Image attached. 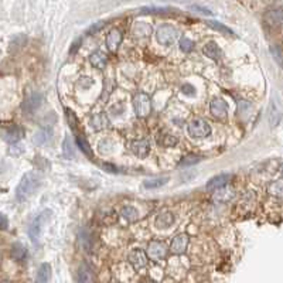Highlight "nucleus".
<instances>
[{
  "label": "nucleus",
  "mask_w": 283,
  "mask_h": 283,
  "mask_svg": "<svg viewBox=\"0 0 283 283\" xmlns=\"http://www.w3.org/2000/svg\"><path fill=\"white\" fill-rule=\"evenodd\" d=\"M187 132L193 139H204L211 134V126L204 119H193L187 126Z\"/></svg>",
  "instance_id": "6"
},
{
  "label": "nucleus",
  "mask_w": 283,
  "mask_h": 283,
  "mask_svg": "<svg viewBox=\"0 0 283 283\" xmlns=\"http://www.w3.org/2000/svg\"><path fill=\"white\" fill-rule=\"evenodd\" d=\"M77 145H78V148L82 150V153H84V155L88 156L89 159H92V157H93V153H92L91 146L88 145V142L85 140L82 136H77Z\"/></svg>",
  "instance_id": "34"
},
{
  "label": "nucleus",
  "mask_w": 283,
  "mask_h": 283,
  "mask_svg": "<svg viewBox=\"0 0 283 283\" xmlns=\"http://www.w3.org/2000/svg\"><path fill=\"white\" fill-rule=\"evenodd\" d=\"M0 283H10V282H7V280H3V282H0Z\"/></svg>",
  "instance_id": "46"
},
{
  "label": "nucleus",
  "mask_w": 283,
  "mask_h": 283,
  "mask_svg": "<svg viewBox=\"0 0 283 283\" xmlns=\"http://www.w3.org/2000/svg\"><path fill=\"white\" fill-rule=\"evenodd\" d=\"M178 38V30L171 24H162L156 30V40L162 45H171Z\"/></svg>",
  "instance_id": "5"
},
{
  "label": "nucleus",
  "mask_w": 283,
  "mask_h": 283,
  "mask_svg": "<svg viewBox=\"0 0 283 283\" xmlns=\"http://www.w3.org/2000/svg\"><path fill=\"white\" fill-rule=\"evenodd\" d=\"M203 53L208 58H211L214 61H219L222 58V50L219 49V45L215 41H208L203 47Z\"/></svg>",
  "instance_id": "18"
},
{
  "label": "nucleus",
  "mask_w": 283,
  "mask_h": 283,
  "mask_svg": "<svg viewBox=\"0 0 283 283\" xmlns=\"http://www.w3.org/2000/svg\"><path fill=\"white\" fill-rule=\"evenodd\" d=\"M132 102H133L134 113L139 118H148L152 112V101L149 98L148 93H143V92L136 93L132 99Z\"/></svg>",
  "instance_id": "4"
},
{
  "label": "nucleus",
  "mask_w": 283,
  "mask_h": 283,
  "mask_svg": "<svg viewBox=\"0 0 283 283\" xmlns=\"http://www.w3.org/2000/svg\"><path fill=\"white\" fill-rule=\"evenodd\" d=\"M109 125H111V122H109V118L106 113H97L92 116L91 126L95 130H104L106 127H109Z\"/></svg>",
  "instance_id": "20"
},
{
  "label": "nucleus",
  "mask_w": 283,
  "mask_h": 283,
  "mask_svg": "<svg viewBox=\"0 0 283 283\" xmlns=\"http://www.w3.org/2000/svg\"><path fill=\"white\" fill-rule=\"evenodd\" d=\"M77 283H97V275L88 263L79 265L77 270Z\"/></svg>",
  "instance_id": "13"
},
{
  "label": "nucleus",
  "mask_w": 283,
  "mask_h": 283,
  "mask_svg": "<svg viewBox=\"0 0 283 283\" xmlns=\"http://www.w3.org/2000/svg\"><path fill=\"white\" fill-rule=\"evenodd\" d=\"M89 63H91L92 67L102 70V68H105L106 64H108V57L102 51H95L89 56Z\"/></svg>",
  "instance_id": "23"
},
{
  "label": "nucleus",
  "mask_w": 283,
  "mask_h": 283,
  "mask_svg": "<svg viewBox=\"0 0 283 283\" xmlns=\"http://www.w3.org/2000/svg\"><path fill=\"white\" fill-rule=\"evenodd\" d=\"M51 139H53V130L50 127H45V129H40L34 134L33 142H34L35 146H45L51 142Z\"/></svg>",
  "instance_id": "19"
},
{
  "label": "nucleus",
  "mask_w": 283,
  "mask_h": 283,
  "mask_svg": "<svg viewBox=\"0 0 283 283\" xmlns=\"http://www.w3.org/2000/svg\"><path fill=\"white\" fill-rule=\"evenodd\" d=\"M268 193L272 196V197L283 198V178L275 180L273 183L269 184Z\"/></svg>",
  "instance_id": "26"
},
{
  "label": "nucleus",
  "mask_w": 283,
  "mask_h": 283,
  "mask_svg": "<svg viewBox=\"0 0 283 283\" xmlns=\"http://www.w3.org/2000/svg\"><path fill=\"white\" fill-rule=\"evenodd\" d=\"M63 156L65 159H74L75 157V148L70 136H67L63 142Z\"/></svg>",
  "instance_id": "28"
},
{
  "label": "nucleus",
  "mask_w": 283,
  "mask_h": 283,
  "mask_svg": "<svg viewBox=\"0 0 283 283\" xmlns=\"http://www.w3.org/2000/svg\"><path fill=\"white\" fill-rule=\"evenodd\" d=\"M51 273H53V270H51V265L47 263V262L41 263V266H40L38 270H37L35 283H49L50 279H51Z\"/></svg>",
  "instance_id": "22"
},
{
  "label": "nucleus",
  "mask_w": 283,
  "mask_h": 283,
  "mask_svg": "<svg viewBox=\"0 0 283 283\" xmlns=\"http://www.w3.org/2000/svg\"><path fill=\"white\" fill-rule=\"evenodd\" d=\"M203 157L198 155H188L185 156L184 159H181V162H180V166H191V164H196L201 160Z\"/></svg>",
  "instance_id": "36"
},
{
  "label": "nucleus",
  "mask_w": 283,
  "mask_h": 283,
  "mask_svg": "<svg viewBox=\"0 0 283 283\" xmlns=\"http://www.w3.org/2000/svg\"><path fill=\"white\" fill-rule=\"evenodd\" d=\"M270 51H272V54H273V56H275L276 61H277V63H280V64H282L283 57L280 56V53H277V47H272V50H270Z\"/></svg>",
  "instance_id": "41"
},
{
  "label": "nucleus",
  "mask_w": 283,
  "mask_h": 283,
  "mask_svg": "<svg viewBox=\"0 0 283 283\" xmlns=\"http://www.w3.org/2000/svg\"><path fill=\"white\" fill-rule=\"evenodd\" d=\"M178 45H180L181 51H184V53H190V51H193V49H194V41L190 40L188 37H181L180 41H178Z\"/></svg>",
  "instance_id": "35"
},
{
  "label": "nucleus",
  "mask_w": 283,
  "mask_h": 283,
  "mask_svg": "<svg viewBox=\"0 0 283 283\" xmlns=\"http://www.w3.org/2000/svg\"><path fill=\"white\" fill-rule=\"evenodd\" d=\"M265 20L270 26H283V7H277V9H272L268 13L265 14Z\"/></svg>",
  "instance_id": "17"
},
{
  "label": "nucleus",
  "mask_w": 283,
  "mask_h": 283,
  "mask_svg": "<svg viewBox=\"0 0 283 283\" xmlns=\"http://www.w3.org/2000/svg\"><path fill=\"white\" fill-rule=\"evenodd\" d=\"M231 174H226V173H222V174H218V176L212 177L211 180L207 183V190L210 191H214V190H218V188H222V187H225L228 185V183L231 181Z\"/></svg>",
  "instance_id": "14"
},
{
  "label": "nucleus",
  "mask_w": 283,
  "mask_h": 283,
  "mask_svg": "<svg viewBox=\"0 0 283 283\" xmlns=\"http://www.w3.org/2000/svg\"><path fill=\"white\" fill-rule=\"evenodd\" d=\"M188 235L187 233H178L176 235L171 244H170V252L173 255H183L185 251H187V247H188Z\"/></svg>",
  "instance_id": "11"
},
{
  "label": "nucleus",
  "mask_w": 283,
  "mask_h": 283,
  "mask_svg": "<svg viewBox=\"0 0 283 283\" xmlns=\"http://www.w3.org/2000/svg\"><path fill=\"white\" fill-rule=\"evenodd\" d=\"M9 228V219L5 214L0 212V231H6Z\"/></svg>",
  "instance_id": "38"
},
{
  "label": "nucleus",
  "mask_w": 283,
  "mask_h": 283,
  "mask_svg": "<svg viewBox=\"0 0 283 283\" xmlns=\"http://www.w3.org/2000/svg\"><path fill=\"white\" fill-rule=\"evenodd\" d=\"M159 143L162 146H164V148H173V146H176L177 143H178V139H177L176 136H173V134L163 133L159 136Z\"/></svg>",
  "instance_id": "31"
},
{
  "label": "nucleus",
  "mask_w": 283,
  "mask_h": 283,
  "mask_svg": "<svg viewBox=\"0 0 283 283\" xmlns=\"http://www.w3.org/2000/svg\"><path fill=\"white\" fill-rule=\"evenodd\" d=\"M50 217H51V211L45 210V211H42L41 214H38V215L31 221L30 226H28V237H30L31 242L35 244V245L38 244L42 228H44V225L49 222Z\"/></svg>",
  "instance_id": "2"
},
{
  "label": "nucleus",
  "mask_w": 283,
  "mask_h": 283,
  "mask_svg": "<svg viewBox=\"0 0 283 283\" xmlns=\"http://www.w3.org/2000/svg\"><path fill=\"white\" fill-rule=\"evenodd\" d=\"M269 125L272 127H276L283 116V99L279 93H273V97L270 98V104H269Z\"/></svg>",
  "instance_id": "3"
},
{
  "label": "nucleus",
  "mask_w": 283,
  "mask_h": 283,
  "mask_svg": "<svg viewBox=\"0 0 283 283\" xmlns=\"http://www.w3.org/2000/svg\"><path fill=\"white\" fill-rule=\"evenodd\" d=\"M104 169L108 170V171H112V173H118V169L112 164H104Z\"/></svg>",
  "instance_id": "42"
},
{
  "label": "nucleus",
  "mask_w": 283,
  "mask_h": 283,
  "mask_svg": "<svg viewBox=\"0 0 283 283\" xmlns=\"http://www.w3.org/2000/svg\"><path fill=\"white\" fill-rule=\"evenodd\" d=\"M207 23V26L208 27L214 28V30H217L219 33H224L226 35H233V31L231 30L229 27H226L225 24H222V23H219V21H215V20H210V21H205Z\"/></svg>",
  "instance_id": "32"
},
{
  "label": "nucleus",
  "mask_w": 283,
  "mask_h": 283,
  "mask_svg": "<svg viewBox=\"0 0 283 283\" xmlns=\"http://www.w3.org/2000/svg\"><path fill=\"white\" fill-rule=\"evenodd\" d=\"M169 177H156V178H149V180H145L143 181V187L148 188V190H152V188H159V187H163L164 184L169 183Z\"/></svg>",
  "instance_id": "25"
},
{
  "label": "nucleus",
  "mask_w": 283,
  "mask_h": 283,
  "mask_svg": "<svg viewBox=\"0 0 283 283\" xmlns=\"http://www.w3.org/2000/svg\"><path fill=\"white\" fill-rule=\"evenodd\" d=\"M173 2H188V0H173Z\"/></svg>",
  "instance_id": "44"
},
{
  "label": "nucleus",
  "mask_w": 283,
  "mask_h": 283,
  "mask_svg": "<svg viewBox=\"0 0 283 283\" xmlns=\"http://www.w3.org/2000/svg\"><path fill=\"white\" fill-rule=\"evenodd\" d=\"M235 191L232 188H228V187H222V188H218V191L215 193L214 196V200L215 201H219V203H225V201H229L231 198L233 197Z\"/></svg>",
  "instance_id": "27"
},
{
  "label": "nucleus",
  "mask_w": 283,
  "mask_h": 283,
  "mask_svg": "<svg viewBox=\"0 0 283 283\" xmlns=\"http://www.w3.org/2000/svg\"><path fill=\"white\" fill-rule=\"evenodd\" d=\"M181 91H183L185 95H194V93H196V88H194L193 85L185 84V85H183Z\"/></svg>",
  "instance_id": "39"
},
{
  "label": "nucleus",
  "mask_w": 283,
  "mask_h": 283,
  "mask_svg": "<svg viewBox=\"0 0 283 283\" xmlns=\"http://www.w3.org/2000/svg\"><path fill=\"white\" fill-rule=\"evenodd\" d=\"M127 259H129V263L132 265V268L136 270V272H139L142 269H145L148 266V255L146 252H143L140 249H134L132 251L129 256H127Z\"/></svg>",
  "instance_id": "10"
},
{
  "label": "nucleus",
  "mask_w": 283,
  "mask_h": 283,
  "mask_svg": "<svg viewBox=\"0 0 283 283\" xmlns=\"http://www.w3.org/2000/svg\"><path fill=\"white\" fill-rule=\"evenodd\" d=\"M120 214H122L123 218H126L127 221H132V222L139 219V211H137L134 207H132V205H125V207L122 208Z\"/></svg>",
  "instance_id": "29"
},
{
  "label": "nucleus",
  "mask_w": 283,
  "mask_h": 283,
  "mask_svg": "<svg viewBox=\"0 0 283 283\" xmlns=\"http://www.w3.org/2000/svg\"><path fill=\"white\" fill-rule=\"evenodd\" d=\"M130 150L137 157H146L150 152V145L146 139H136L130 143Z\"/></svg>",
  "instance_id": "15"
},
{
  "label": "nucleus",
  "mask_w": 283,
  "mask_h": 283,
  "mask_svg": "<svg viewBox=\"0 0 283 283\" xmlns=\"http://www.w3.org/2000/svg\"><path fill=\"white\" fill-rule=\"evenodd\" d=\"M41 102H42L41 93L34 92V93H31V95L26 99V102H24V111H27V112H34L37 108H40Z\"/></svg>",
  "instance_id": "21"
},
{
  "label": "nucleus",
  "mask_w": 283,
  "mask_h": 283,
  "mask_svg": "<svg viewBox=\"0 0 283 283\" xmlns=\"http://www.w3.org/2000/svg\"><path fill=\"white\" fill-rule=\"evenodd\" d=\"M41 185V177L34 171H27L24 176L21 177L20 183L16 188V200L17 201H24L27 200L31 194H34Z\"/></svg>",
  "instance_id": "1"
},
{
  "label": "nucleus",
  "mask_w": 283,
  "mask_h": 283,
  "mask_svg": "<svg viewBox=\"0 0 283 283\" xmlns=\"http://www.w3.org/2000/svg\"><path fill=\"white\" fill-rule=\"evenodd\" d=\"M170 12H176V10L170 7H145L140 10L142 14H167Z\"/></svg>",
  "instance_id": "33"
},
{
  "label": "nucleus",
  "mask_w": 283,
  "mask_h": 283,
  "mask_svg": "<svg viewBox=\"0 0 283 283\" xmlns=\"http://www.w3.org/2000/svg\"><path fill=\"white\" fill-rule=\"evenodd\" d=\"M190 10H193V12H196V13H198V14H204V16H211L212 14V12L210 10V9H205V7L198 6V5L191 6Z\"/></svg>",
  "instance_id": "37"
},
{
  "label": "nucleus",
  "mask_w": 283,
  "mask_h": 283,
  "mask_svg": "<svg viewBox=\"0 0 283 283\" xmlns=\"http://www.w3.org/2000/svg\"><path fill=\"white\" fill-rule=\"evenodd\" d=\"M280 171H282V174H283V164H282V166H280Z\"/></svg>",
  "instance_id": "45"
},
{
  "label": "nucleus",
  "mask_w": 283,
  "mask_h": 283,
  "mask_svg": "<svg viewBox=\"0 0 283 283\" xmlns=\"http://www.w3.org/2000/svg\"><path fill=\"white\" fill-rule=\"evenodd\" d=\"M142 283H155V282H152V280H145V282H142Z\"/></svg>",
  "instance_id": "43"
},
{
  "label": "nucleus",
  "mask_w": 283,
  "mask_h": 283,
  "mask_svg": "<svg viewBox=\"0 0 283 283\" xmlns=\"http://www.w3.org/2000/svg\"><path fill=\"white\" fill-rule=\"evenodd\" d=\"M210 112L218 120L226 119L228 116V104L222 98H214L210 102Z\"/></svg>",
  "instance_id": "9"
},
{
  "label": "nucleus",
  "mask_w": 283,
  "mask_h": 283,
  "mask_svg": "<svg viewBox=\"0 0 283 283\" xmlns=\"http://www.w3.org/2000/svg\"><path fill=\"white\" fill-rule=\"evenodd\" d=\"M152 33V27L148 23H136L133 27V34L136 37H149Z\"/></svg>",
  "instance_id": "30"
},
{
  "label": "nucleus",
  "mask_w": 283,
  "mask_h": 283,
  "mask_svg": "<svg viewBox=\"0 0 283 283\" xmlns=\"http://www.w3.org/2000/svg\"><path fill=\"white\" fill-rule=\"evenodd\" d=\"M104 24H105V23H102V21H101V23H98V24H93V26H92V27L88 30V34H92V33H95V31L101 30V28L104 27Z\"/></svg>",
  "instance_id": "40"
},
{
  "label": "nucleus",
  "mask_w": 283,
  "mask_h": 283,
  "mask_svg": "<svg viewBox=\"0 0 283 283\" xmlns=\"http://www.w3.org/2000/svg\"><path fill=\"white\" fill-rule=\"evenodd\" d=\"M0 261H2V255H0Z\"/></svg>",
  "instance_id": "47"
},
{
  "label": "nucleus",
  "mask_w": 283,
  "mask_h": 283,
  "mask_svg": "<svg viewBox=\"0 0 283 283\" xmlns=\"http://www.w3.org/2000/svg\"><path fill=\"white\" fill-rule=\"evenodd\" d=\"M169 248L163 241H150L146 249V255L152 261H162L167 256Z\"/></svg>",
  "instance_id": "8"
},
{
  "label": "nucleus",
  "mask_w": 283,
  "mask_h": 283,
  "mask_svg": "<svg viewBox=\"0 0 283 283\" xmlns=\"http://www.w3.org/2000/svg\"><path fill=\"white\" fill-rule=\"evenodd\" d=\"M122 40H123V33H122V30L116 27L111 28V31L106 35V47H108V50H109L111 53H116L118 49H119Z\"/></svg>",
  "instance_id": "12"
},
{
  "label": "nucleus",
  "mask_w": 283,
  "mask_h": 283,
  "mask_svg": "<svg viewBox=\"0 0 283 283\" xmlns=\"http://www.w3.org/2000/svg\"><path fill=\"white\" fill-rule=\"evenodd\" d=\"M10 255H12L14 261L23 262L27 258V248L24 247L21 242H16V244H13L12 249H10Z\"/></svg>",
  "instance_id": "24"
},
{
  "label": "nucleus",
  "mask_w": 283,
  "mask_h": 283,
  "mask_svg": "<svg viewBox=\"0 0 283 283\" xmlns=\"http://www.w3.org/2000/svg\"><path fill=\"white\" fill-rule=\"evenodd\" d=\"M23 136H24V130L19 125H6L0 127V137L10 145L19 143V140L23 139Z\"/></svg>",
  "instance_id": "7"
},
{
  "label": "nucleus",
  "mask_w": 283,
  "mask_h": 283,
  "mask_svg": "<svg viewBox=\"0 0 283 283\" xmlns=\"http://www.w3.org/2000/svg\"><path fill=\"white\" fill-rule=\"evenodd\" d=\"M174 224V215L170 211L160 212L155 219V226L157 229H167Z\"/></svg>",
  "instance_id": "16"
}]
</instances>
